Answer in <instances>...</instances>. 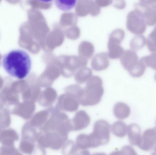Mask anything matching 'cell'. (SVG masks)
Segmentation results:
<instances>
[{
	"label": "cell",
	"mask_w": 156,
	"mask_h": 155,
	"mask_svg": "<svg viewBox=\"0 0 156 155\" xmlns=\"http://www.w3.org/2000/svg\"><path fill=\"white\" fill-rule=\"evenodd\" d=\"M3 67L11 76L19 79L26 77L32 67V60L27 52L19 49L10 51L4 55Z\"/></svg>",
	"instance_id": "obj_1"
},
{
	"label": "cell",
	"mask_w": 156,
	"mask_h": 155,
	"mask_svg": "<svg viewBox=\"0 0 156 155\" xmlns=\"http://www.w3.org/2000/svg\"><path fill=\"white\" fill-rule=\"evenodd\" d=\"M51 115L45 123L40 128L43 132H56L68 137L72 130L71 121L66 114L55 110H49Z\"/></svg>",
	"instance_id": "obj_2"
},
{
	"label": "cell",
	"mask_w": 156,
	"mask_h": 155,
	"mask_svg": "<svg viewBox=\"0 0 156 155\" xmlns=\"http://www.w3.org/2000/svg\"><path fill=\"white\" fill-rule=\"evenodd\" d=\"M68 137L56 132H43L41 131L37 134L36 141L37 145L43 148H49L58 150L66 143Z\"/></svg>",
	"instance_id": "obj_3"
},
{
	"label": "cell",
	"mask_w": 156,
	"mask_h": 155,
	"mask_svg": "<svg viewBox=\"0 0 156 155\" xmlns=\"http://www.w3.org/2000/svg\"><path fill=\"white\" fill-rule=\"evenodd\" d=\"M110 125L105 120H98L94 123L93 132L90 134L92 139L94 148L109 143L110 139Z\"/></svg>",
	"instance_id": "obj_4"
},
{
	"label": "cell",
	"mask_w": 156,
	"mask_h": 155,
	"mask_svg": "<svg viewBox=\"0 0 156 155\" xmlns=\"http://www.w3.org/2000/svg\"><path fill=\"white\" fill-rule=\"evenodd\" d=\"M147 25L142 13L137 9L132 11L128 15L127 27L133 33L142 35L145 32Z\"/></svg>",
	"instance_id": "obj_5"
},
{
	"label": "cell",
	"mask_w": 156,
	"mask_h": 155,
	"mask_svg": "<svg viewBox=\"0 0 156 155\" xmlns=\"http://www.w3.org/2000/svg\"><path fill=\"white\" fill-rule=\"evenodd\" d=\"M156 145V127L146 130L141 137L138 147L143 151H149Z\"/></svg>",
	"instance_id": "obj_6"
},
{
	"label": "cell",
	"mask_w": 156,
	"mask_h": 155,
	"mask_svg": "<svg viewBox=\"0 0 156 155\" xmlns=\"http://www.w3.org/2000/svg\"><path fill=\"white\" fill-rule=\"evenodd\" d=\"M136 9L139 10L144 16L147 25L152 26L156 24V10L140 1L135 5Z\"/></svg>",
	"instance_id": "obj_7"
},
{
	"label": "cell",
	"mask_w": 156,
	"mask_h": 155,
	"mask_svg": "<svg viewBox=\"0 0 156 155\" xmlns=\"http://www.w3.org/2000/svg\"><path fill=\"white\" fill-rule=\"evenodd\" d=\"M90 118L84 111L77 112L72 120V130L78 131L86 128L90 124Z\"/></svg>",
	"instance_id": "obj_8"
},
{
	"label": "cell",
	"mask_w": 156,
	"mask_h": 155,
	"mask_svg": "<svg viewBox=\"0 0 156 155\" xmlns=\"http://www.w3.org/2000/svg\"><path fill=\"white\" fill-rule=\"evenodd\" d=\"M35 110L34 105L32 104H23L16 106L12 112V114L17 116L24 120H27L32 118Z\"/></svg>",
	"instance_id": "obj_9"
},
{
	"label": "cell",
	"mask_w": 156,
	"mask_h": 155,
	"mask_svg": "<svg viewBox=\"0 0 156 155\" xmlns=\"http://www.w3.org/2000/svg\"><path fill=\"white\" fill-rule=\"evenodd\" d=\"M141 133V128L136 124L132 123L127 126L128 140L131 145L138 147L142 137Z\"/></svg>",
	"instance_id": "obj_10"
},
{
	"label": "cell",
	"mask_w": 156,
	"mask_h": 155,
	"mask_svg": "<svg viewBox=\"0 0 156 155\" xmlns=\"http://www.w3.org/2000/svg\"><path fill=\"white\" fill-rule=\"evenodd\" d=\"M19 139V135L13 129H2L0 133V142L2 146L14 145V142Z\"/></svg>",
	"instance_id": "obj_11"
},
{
	"label": "cell",
	"mask_w": 156,
	"mask_h": 155,
	"mask_svg": "<svg viewBox=\"0 0 156 155\" xmlns=\"http://www.w3.org/2000/svg\"><path fill=\"white\" fill-rule=\"evenodd\" d=\"M49 112L47 110H43L36 113L32 116L29 123L34 128L40 129L48 120Z\"/></svg>",
	"instance_id": "obj_12"
},
{
	"label": "cell",
	"mask_w": 156,
	"mask_h": 155,
	"mask_svg": "<svg viewBox=\"0 0 156 155\" xmlns=\"http://www.w3.org/2000/svg\"><path fill=\"white\" fill-rule=\"evenodd\" d=\"M76 146L78 150H85L88 148H94L91 137L90 135L85 134H81L78 136L76 140Z\"/></svg>",
	"instance_id": "obj_13"
},
{
	"label": "cell",
	"mask_w": 156,
	"mask_h": 155,
	"mask_svg": "<svg viewBox=\"0 0 156 155\" xmlns=\"http://www.w3.org/2000/svg\"><path fill=\"white\" fill-rule=\"evenodd\" d=\"M113 113L117 119L123 120L126 119L130 116L131 109L126 104L119 103L115 106Z\"/></svg>",
	"instance_id": "obj_14"
},
{
	"label": "cell",
	"mask_w": 156,
	"mask_h": 155,
	"mask_svg": "<svg viewBox=\"0 0 156 155\" xmlns=\"http://www.w3.org/2000/svg\"><path fill=\"white\" fill-rule=\"evenodd\" d=\"M137 54L133 51H128L124 56L123 62L126 67L131 71L139 62Z\"/></svg>",
	"instance_id": "obj_15"
},
{
	"label": "cell",
	"mask_w": 156,
	"mask_h": 155,
	"mask_svg": "<svg viewBox=\"0 0 156 155\" xmlns=\"http://www.w3.org/2000/svg\"><path fill=\"white\" fill-rule=\"evenodd\" d=\"M112 133L117 137H124L127 133V126L122 121H117L114 123L111 127Z\"/></svg>",
	"instance_id": "obj_16"
},
{
	"label": "cell",
	"mask_w": 156,
	"mask_h": 155,
	"mask_svg": "<svg viewBox=\"0 0 156 155\" xmlns=\"http://www.w3.org/2000/svg\"><path fill=\"white\" fill-rule=\"evenodd\" d=\"M35 140L22 138L19 145V150L23 153L32 155L35 148Z\"/></svg>",
	"instance_id": "obj_17"
},
{
	"label": "cell",
	"mask_w": 156,
	"mask_h": 155,
	"mask_svg": "<svg viewBox=\"0 0 156 155\" xmlns=\"http://www.w3.org/2000/svg\"><path fill=\"white\" fill-rule=\"evenodd\" d=\"M37 134V133L35 128L32 126L29 122H27L23 126L22 129V138L36 140Z\"/></svg>",
	"instance_id": "obj_18"
},
{
	"label": "cell",
	"mask_w": 156,
	"mask_h": 155,
	"mask_svg": "<svg viewBox=\"0 0 156 155\" xmlns=\"http://www.w3.org/2000/svg\"><path fill=\"white\" fill-rule=\"evenodd\" d=\"M11 124V113L8 109H0V128H8Z\"/></svg>",
	"instance_id": "obj_19"
},
{
	"label": "cell",
	"mask_w": 156,
	"mask_h": 155,
	"mask_svg": "<svg viewBox=\"0 0 156 155\" xmlns=\"http://www.w3.org/2000/svg\"><path fill=\"white\" fill-rule=\"evenodd\" d=\"M147 44V39L144 35H136L132 40L131 47L134 51H138Z\"/></svg>",
	"instance_id": "obj_20"
},
{
	"label": "cell",
	"mask_w": 156,
	"mask_h": 155,
	"mask_svg": "<svg viewBox=\"0 0 156 155\" xmlns=\"http://www.w3.org/2000/svg\"><path fill=\"white\" fill-rule=\"evenodd\" d=\"M147 45L150 52L156 53V25L147 39Z\"/></svg>",
	"instance_id": "obj_21"
},
{
	"label": "cell",
	"mask_w": 156,
	"mask_h": 155,
	"mask_svg": "<svg viewBox=\"0 0 156 155\" xmlns=\"http://www.w3.org/2000/svg\"><path fill=\"white\" fill-rule=\"evenodd\" d=\"M146 67L145 64L140 59L137 65L130 71V73L134 77L136 78L141 77L145 73Z\"/></svg>",
	"instance_id": "obj_22"
},
{
	"label": "cell",
	"mask_w": 156,
	"mask_h": 155,
	"mask_svg": "<svg viewBox=\"0 0 156 155\" xmlns=\"http://www.w3.org/2000/svg\"><path fill=\"white\" fill-rule=\"evenodd\" d=\"M76 1H56L55 4L58 8L63 11H69L76 6Z\"/></svg>",
	"instance_id": "obj_23"
},
{
	"label": "cell",
	"mask_w": 156,
	"mask_h": 155,
	"mask_svg": "<svg viewBox=\"0 0 156 155\" xmlns=\"http://www.w3.org/2000/svg\"><path fill=\"white\" fill-rule=\"evenodd\" d=\"M1 155H23L14 145L2 146L0 148Z\"/></svg>",
	"instance_id": "obj_24"
},
{
	"label": "cell",
	"mask_w": 156,
	"mask_h": 155,
	"mask_svg": "<svg viewBox=\"0 0 156 155\" xmlns=\"http://www.w3.org/2000/svg\"><path fill=\"white\" fill-rule=\"evenodd\" d=\"M76 145L73 141H68L64 144L62 149L63 155H71L78 151Z\"/></svg>",
	"instance_id": "obj_25"
},
{
	"label": "cell",
	"mask_w": 156,
	"mask_h": 155,
	"mask_svg": "<svg viewBox=\"0 0 156 155\" xmlns=\"http://www.w3.org/2000/svg\"><path fill=\"white\" fill-rule=\"evenodd\" d=\"M141 60L147 67L148 66L154 70H156V53L144 56L141 58Z\"/></svg>",
	"instance_id": "obj_26"
},
{
	"label": "cell",
	"mask_w": 156,
	"mask_h": 155,
	"mask_svg": "<svg viewBox=\"0 0 156 155\" xmlns=\"http://www.w3.org/2000/svg\"><path fill=\"white\" fill-rule=\"evenodd\" d=\"M122 155H138L132 147L125 146L121 151Z\"/></svg>",
	"instance_id": "obj_27"
},
{
	"label": "cell",
	"mask_w": 156,
	"mask_h": 155,
	"mask_svg": "<svg viewBox=\"0 0 156 155\" xmlns=\"http://www.w3.org/2000/svg\"><path fill=\"white\" fill-rule=\"evenodd\" d=\"M31 155H46L44 148H42L37 145L36 146L33 153Z\"/></svg>",
	"instance_id": "obj_28"
},
{
	"label": "cell",
	"mask_w": 156,
	"mask_h": 155,
	"mask_svg": "<svg viewBox=\"0 0 156 155\" xmlns=\"http://www.w3.org/2000/svg\"><path fill=\"white\" fill-rule=\"evenodd\" d=\"M142 2L152 9L156 10V1H142Z\"/></svg>",
	"instance_id": "obj_29"
},
{
	"label": "cell",
	"mask_w": 156,
	"mask_h": 155,
	"mask_svg": "<svg viewBox=\"0 0 156 155\" xmlns=\"http://www.w3.org/2000/svg\"><path fill=\"white\" fill-rule=\"evenodd\" d=\"M73 155H91V154H90V152H89L88 150H85L81 151V152H80L79 154Z\"/></svg>",
	"instance_id": "obj_30"
},
{
	"label": "cell",
	"mask_w": 156,
	"mask_h": 155,
	"mask_svg": "<svg viewBox=\"0 0 156 155\" xmlns=\"http://www.w3.org/2000/svg\"><path fill=\"white\" fill-rule=\"evenodd\" d=\"M109 155H122L121 151H114Z\"/></svg>",
	"instance_id": "obj_31"
},
{
	"label": "cell",
	"mask_w": 156,
	"mask_h": 155,
	"mask_svg": "<svg viewBox=\"0 0 156 155\" xmlns=\"http://www.w3.org/2000/svg\"><path fill=\"white\" fill-rule=\"evenodd\" d=\"M153 150H154V151L152 152V155H156V145L153 148Z\"/></svg>",
	"instance_id": "obj_32"
},
{
	"label": "cell",
	"mask_w": 156,
	"mask_h": 155,
	"mask_svg": "<svg viewBox=\"0 0 156 155\" xmlns=\"http://www.w3.org/2000/svg\"><path fill=\"white\" fill-rule=\"evenodd\" d=\"M91 155H106L104 153H96Z\"/></svg>",
	"instance_id": "obj_33"
},
{
	"label": "cell",
	"mask_w": 156,
	"mask_h": 155,
	"mask_svg": "<svg viewBox=\"0 0 156 155\" xmlns=\"http://www.w3.org/2000/svg\"><path fill=\"white\" fill-rule=\"evenodd\" d=\"M154 78H155V81H156V73L155 75Z\"/></svg>",
	"instance_id": "obj_34"
},
{
	"label": "cell",
	"mask_w": 156,
	"mask_h": 155,
	"mask_svg": "<svg viewBox=\"0 0 156 155\" xmlns=\"http://www.w3.org/2000/svg\"><path fill=\"white\" fill-rule=\"evenodd\" d=\"M2 129H1V128H0V133H1V132H2Z\"/></svg>",
	"instance_id": "obj_35"
},
{
	"label": "cell",
	"mask_w": 156,
	"mask_h": 155,
	"mask_svg": "<svg viewBox=\"0 0 156 155\" xmlns=\"http://www.w3.org/2000/svg\"></svg>",
	"instance_id": "obj_36"
}]
</instances>
